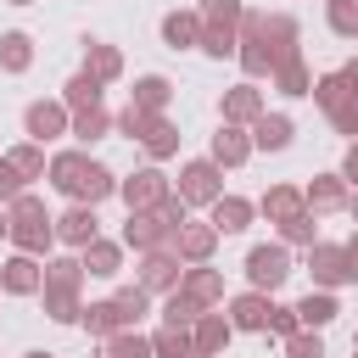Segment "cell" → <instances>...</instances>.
Wrapping results in <instances>:
<instances>
[{
  "mask_svg": "<svg viewBox=\"0 0 358 358\" xmlns=\"http://www.w3.org/2000/svg\"><path fill=\"white\" fill-rule=\"evenodd\" d=\"M6 235H11V218H6V207H0V241H6Z\"/></svg>",
  "mask_w": 358,
  "mask_h": 358,
  "instance_id": "11a10c76",
  "label": "cell"
},
{
  "mask_svg": "<svg viewBox=\"0 0 358 358\" xmlns=\"http://www.w3.org/2000/svg\"><path fill=\"white\" fill-rule=\"evenodd\" d=\"M22 358H56V352H22Z\"/></svg>",
  "mask_w": 358,
  "mask_h": 358,
  "instance_id": "680465c9",
  "label": "cell"
},
{
  "mask_svg": "<svg viewBox=\"0 0 358 358\" xmlns=\"http://www.w3.org/2000/svg\"><path fill=\"white\" fill-rule=\"evenodd\" d=\"M84 73H95L101 84H117L123 78V50L106 45V39H84Z\"/></svg>",
  "mask_w": 358,
  "mask_h": 358,
  "instance_id": "d4e9b609",
  "label": "cell"
},
{
  "mask_svg": "<svg viewBox=\"0 0 358 358\" xmlns=\"http://www.w3.org/2000/svg\"><path fill=\"white\" fill-rule=\"evenodd\" d=\"M224 308H229V324H235V330L268 336V308H274V296H268V291H241V296H229Z\"/></svg>",
  "mask_w": 358,
  "mask_h": 358,
  "instance_id": "2e32d148",
  "label": "cell"
},
{
  "mask_svg": "<svg viewBox=\"0 0 358 358\" xmlns=\"http://www.w3.org/2000/svg\"><path fill=\"white\" fill-rule=\"evenodd\" d=\"M268 90H280L285 101H302V95H313V73H308L302 50H296V56H285V62L268 73Z\"/></svg>",
  "mask_w": 358,
  "mask_h": 358,
  "instance_id": "ffe728a7",
  "label": "cell"
},
{
  "mask_svg": "<svg viewBox=\"0 0 358 358\" xmlns=\"http://www.w3.org/2000/svg\"><path fill=\"white\" fill-rule=\"evenodd\" d=\"M341 246H347V263H352V285H358V229H352Z\"/></svg>",
  "mask_w": 358,
  "mask_h": 358,
  "instance_id": "f5cc1de1",
  "label": "cell"
},
{
  "mask_svg": "<svg viewBox=\"0 0 358 358\" xmlns=\"http://www.w3.org/2000/svg\"><path fill=\"white\" fill-rule=\"evenodd\" d=\"M296 330H302L296 302H274V308H268V336H280V341H285V336H296Z\"/></svg>",
  "mask_w": 358,
  "mask_h": 358,
  "instance_id": "bcb514c9",
  "label": "cell"
},
{
  "mask_svg": "<svg viewBox=\"0 0 358 358\" xmlns=\"http://www.w3.org/2000/svg\"><path fill=\"white\" fill-rule=\"evenodd\" d=\"M296 39H302L296 17H285V11H246L241 17V50H235V62H241L246 78H268L285 56L302 50Z\"/></svg>",
  "mask_w": 358,
  "mask_h": 358,
  "instance_id": "6da1fadb",
  "label": "cell"
},
{
  "mask_svg": "<svg viewBox=\"0 0 358 358\" xmlns=\"http://www.w3.org/2000/svg\"><path fill=\"white\" fill-rule=\"evenodd\" d=\"M285 358H324V341H319V330H296V336H285Z\"/></svg>",
  "mask_w": 358,
  "mask_h": 358,
  "instance_id": "c3c4849f",
  "label": "cell"
},
{
  "mask_svg": "<svg viewBox=\"0 0 358 358\" xmlns=\"http://www.w3.org/2000/svg\"><path fill=\"white\" fill-rule=\"evenodd\" d=\"M106 134H117V112H106V106H90V112H73V140L90 151L95 140H106Z\"/></svg>",
  "mask_w": 358,
  "mask_h": 358,
  "instance_id": "4316f807",
  "label": "cell"
},
{
  "mask_svg": "<svg viewBox=\"0 0 358 358\" xmlns=\"http://www.w3.org/2000/svg\"><path fill=\"white\" fill-rule=\"evenodd\" d=\"M22 134L39 140V145L73 134V106H67L62 95H50V101H28V106H22Z\"/></svg>",
  "mask_w": 358,
  "mask_h": 358,
  "instance_id": "277c9868",
  "label": "cell"
},
{
  "mask_svg": "<svg viewBox=\"0 0 358 358\" xmlns=\"http://www.w3.org/2000/svg\"><path fill=\"white\" fill-rule=\"evenodd\" d=\"M0 291H6V296H39V291H45V257L11 252V257L0 263Z\"/></svg>",
  "mask_w": 358,
  "mask_h": 358,
  "instance_id": "9c48e42d",
  "label": "cell"
},
{
  "mask_svg": "<svg viewBox=\"0 0 358 358\" xmlns=\"http://www.w3.org/2000/svg\"><path fill=\"white\" fill-rule=\"evenodd\" d=\"M257 213H263L268 224H285V218L308 213V201H302V185H268V190L257 196Z\"/></svg>",
  "mask_w": 358,
  "mask_h": 358,
  "instance_id": "44dd1931",
  "label": "cell"
},
{
  "mask_svg": "<svg viewBox=\"0 0 358 358\" xmlns=\"http://www.w3.org/2000/svg\"><path fill=\"white\" fill-rule=\"evenodd\" d=\"M324 22H330V34H336V39H358V0L330 6V11H324Z\"/></svg>",
  "mask_w": 358,
  "mask_h": 358,
  "instance_id": "f6af8a7d",
  "label": "cell"
},
{
  "mask_svg": "<svg viewBox=\"0 0 358 358\" xmlns=\"http://www.w3.org/2000/svg\"><path fill=\"white\" fill-rule=\"evenodd\" d=\"M6 6H39V0H6Z\"/></svg>",
  "mask_w": 358,
  "mask_h": 358,
  "instance_id": "6f0895ef",
  "label": "cell"
},
{
  "mask_svg": "<svg viewBox=\"0 0 358 358\" xmlns=\"http://www.w3.org/2000/svg\"><path fill=\"white\" fill-rule=\"evenodd\" d=\"M190 336H196V347H201V352H213V358H218V352H224V347L235 341V324H229V313L207 308V313H201V319L190 324Z\"/></svg>",
  "mask_w": 358,
  "mask_h": 358,
  "instance_id": "cb8c5ba5",
  "label": "cell"
},
{
  "mask_svg": "<svg viewBox=\"0 0 358 358\" xmlns=\"http://www.w3.org/2000/svg\"><path fill=\"white\" fill-rule=\"evenodd\" d=\"M151 296H168V291H179V280H185V257L173 252V246H157V252H140V274H134Z\"/></svg>",
  "mask_w": 358,
  "mask_h": 358,
  "instance_id": "52a82bcc",
  "label": "cell"
},
{
  "mask_svg": "<svg viewBox=\"0 0 358 358\" xmlns=\"http://www.w3.org/2000/svg\"><path fill=\"white\" fill-rule=\"evenodd\" d=\"M90 162H95V157H90L84 145H73V151H56V157H50V173H45V179H50V185H56V190H62L67 201H78V190H84V173H90Z\"/></svg>",
  "mask_w": 358,
  "mask_h": 358,
  "instance_id": "9a60e30c",
  "label": "cell"
},
{
  "mask_svg": "<svg viewBox=\"0 0 358 358\" xmlns=\"http://www.w3.org/2000/svg\"><path fill=\"white\" fill-rule=\"evenodd\" d=\"M196 50H207V56L224 62V56L241 50V28H235V22H201V45H196Z\"/></svg>",
  "mask_w": 358,
  "mask_h": 358,
  "instance_id": "d590c367",
  "label": "cell"
},
{
  "mask_svg": "<svg viewBox=\"0 0 358 358\" xmlns=\"http://www.w3.org/2000/svg\"><path fill=\"white\" fill-rule=\"evenodd\" d=\"M6 218H11V246L17 252H34V257H50V246H56V218L45 213V201L34 196V190H22L17 201H6Z\"/></svg>",
  "mask_w": 358,
  "mask_h": 358,
  "instance_id": "7a4b0ae2",
  "label": "cell"
},
{
  "mask_svg": "<svg viewBox=\"0 0 358 358\" xmlns=\"http://www.w3.org/2000/svg\"><path fill=\"white\" fill-rule=\"evenodd\" d=\"M347 213H352V224H358V196H352V201H347Z\"/></svg>",
  "mask_w": 358,
  "mask_h": 358,
  "instance_id": "9f6ffc18",
  "label": "cell"
},
{
  "mask_svg": "<svg viewBox=\"0 0 358 358\" xmlns=\"http://www.w3.org/2000/svg\"><path fill=\"white\" fill-rule=\"evenodd\" d=\"M157 117H162V112H145V106H134V101H123V112H117V134H123V140H145Z\"/></svg>",
  "mask_w": 358,
  "mask_h": 358,
  "instance_id": "ab89813d",
  "label": "cell"
},
{
  "mask_svg": "<svg viewBox=\"0 0 358 358\" xmlns=\"http://www.w3.org/2000/svg\"><path fill=\"white\" fill-rule=\"evenodd\" d=\"M173 235H179V229L151 207V213H129L117 241H123V246H134V252H157V246H173Z\"/></svg>",
  "mask_w": 358,
  "mask_h": 358,
  "instance_id": "ba28073f",
  "label": "cell"
},
{
  "mask_svg": "<svg viewBox=\"0 0 358 358\" xmlns=\"http://www.w3.org/2000/svg\"><path fill=\"white\" fill-rule=\"evenodd\" d=\"M218 224L213 218H185L179 224V235H173V252L185 257V263H213V252H218Z\"/></svg>",
  "mask_w": 358,
  "mask_h": 358,
  "instance_id": "7c38bea8",
  "label": "cell"
},
{
  "mask_svg": "<svg viewBox=\"0 0 358 358\" xmlns=\"http://www.w3.org/2000/svg\"><path fill=\"white\" fill-rule=\"evenodd\" d=\"M39 296H45V319H56V324H78V313H84L78 291H39Z\"/></svg>",
  "mask_w": 358,
  "mask_h": 358,
  "instance_id": "b9f144b4",
  "label": "cell"
},
{
  "mask_svg": "<svg viewBox=\"0 0 358 358\" xmlns=\"http://www.w3.org/2000/svg\"><path fill=\"white\" fill-rule=\"evenodd\" d=\"M352 90H347V78H341V67L336 73H319L313 78V101H319V112H330V106H341Z\"/></svg>",
  "mask_w": 358,
  "mask_h": 358,
  "instance_id": "ee69618b",
  "label": "cell"
},
{
  "mask_svg": "<svg viewBox=\"0 0 358 358\" xmlns=\"http://www.w3.org/2000/svg\"><path fill=\"white\" fill-rule=\"evenodd\" d=\"M207 218L218 224V235H241V229H252V218H257V201H246V196L224 190V196L207 207Z\"/></svg>",
  "mask_w": 358,
  "mask_h": 358,
  "instance_id": "ac0fdd59",
  "label": "cell"
},
{
  "mask_svg": "<svg viewBox=\"0 0 358 358\" xmlns=\"http://www.w3.org/2000/svg\"><path fill=\"white\" fill-rule=\"evenodd\" d=\"M201 313H207V308H201L190 291H168V296H162V319H168V324H196Z\"/></svg>",
  "mask_w": 358,
  "mask_h": 358,
  "instance_id": "7bdbcfd3",
  "label": "cell"
},
{
  "mask_svg": "<svg viewBox=\"0 0 358 358\" xmlns=\"http://www.w3.org/2000/svg\"><path fill=\"white\" fill-rule=\"evenodd\" d=\"M352 358H358V352H352Z\"/></svg>",
  "mask_w": 358,
  "mask_h": 358,
  "instance_id": "6125c7cd",
  "label": "cell"
},
{
  "mask_svg": "<svg viewBox=\"0 0 358 358\" xmlns=\"http://www.w3.org/2000/svg\"><path fill=\"white\" fill-rule=\"evenodd\" d=\"M341 179H347V185L358 190V134L347 140V157H341Z\"/></svg>",
  "mask_w": 358,
  "mask_h": 358,
  "instance_id": "816d5d0a",
  "label": "cell"
},
{
  "mask_svg": "<svg viewBox=\"0 0 358 358\" xmlns=\"http://www.w3.org/2000/svg\"><path fill=\"white\" fill-rule=\"evenodd\" d=\"M101 358H106V352H101Z\"/></svg>",
  "mask_w": 358,
  "mask_h": 358,
  "instance_id": "be15d7a7",
  "label": "cell"
},
{
  "mask_svg": "<svg viewBox=\"0 0 358 358\" xmlns=\"http://www.w3.org/2000/svg\"><path fill=\"white\" fill-rule=\"evenodd\" d=\"M129 101H134V106H145V112H168L173 84H168L162 73H140V78H134V90H129Z\"/></svg>",
  "mask_w": 358,
  "mask_h": 358,
  "instance_id": "1f68e13d",
  "label": "cell"
},
{
  "mask_svg": "<svg viewBox=\"0 0 358 358\" xmlns=\"http://www.w3.org/2000/svg\"><path fill=\"white\" fill-rule=\"evenodd\" d=\"M336 313H341V302H336V291H324V285H319V291H308V296L296 302V319H302L308 330H324Z\"/></svg>",
  "mask_w": 358,
  "mask_h": 358,
  "instance_id": "836d02e7",
  "label": "cell"
},
{
  "mask_svg": "<svg viewBox=\"0 0 358 358\" xmlns=\"http://www.w3.org/2000/svg\"><path fill=\"white\" fill-rule=\"evenodd\" d=\"M285 280H291V246L285 241H263V246L246 252V285L252 291H268L274 296Z\"/></svg>",
  "mask_w": 358,
  "mask_h": 358,
  "instance_id": "3957f363",
  "label": "cell"
},
{
  "mask_svg": "<svg viewBox=\"0 0 358 358\" xmlns=\"http://www.w3.org/2000/svg\"><path fill=\"white\" fill-rule=\"evenodd\" d=\"M263 112H268V101H263V90H257V78H241V84L224 90V101H218V117H224V123H241V129H252Z\"/></svg>",
  "mask_w": 358,
  "mask_h": 358,
  "instance_id": "30bf717a",
  "label": "cell"
},
{
  "mask_svg": "<svg viewBox=\"0 0 358 358\" xmlns=\"http://www.w3.org/2000/svg\"><path fill=\"white\" fill-rule=\"evenodd\" d=\"M112 302H117V319H123L129 330H134V324H145V313H151V291H145L140 280H134V285H117V296H112Z\"/></svg>",
  "mask_w": 358,
  "mask_h": 358,
  "instance_id": "8d00e7d4",
  "label": "cell"
},
{
  "mask_svg": "<svg viewBox=\"0 0 358 358\" xmlns=\"http://www.w3.org/2000/svg\"><path fill=\"white\" fill-rule=\"evenodd\" d=\"M28 67H34V39H28L22 28H6V34H0V73L17 78V73H28Z\"/></svg>",
  "mask_w": 358,
  "mask_h": 358,
  "instance_id": "f1b7e54d",
  "label": "cell"
},
{
  "mask_svg": "<svg viewBox=\"0 0 358 358\" xmlns=\"http://www.w3.org/2000/svg\"><path fill=\"white\" fill-rule=\"evenodd\" d=\"M0 296H6V291H0Z\"/></svg>",
  "mask_w": 358,
  "mask_h": 358,
  "instance_id": "e7e4bbea",
  "label": "cell"
},
{
  "mask_svg": "<svg viewBox=\"0 0 358 358\" xmlns=\"http://www.w3.org/2000/svg\"><path fill=\"white\" fill-rule=\"evenodd\" d=\"M78 324H84V336H95V341H106L112 330H123V319H117V302H112V296H106V302H84Z\"/></svg>",
  "mask_w": 358,
  "mask_h": 358,
  "instance_id": "e575fe53",
  "label": "cell"
},
{
  "mask_svg": "<svg viewBox=\"0 0 358 358\" xmlns=\"http://www.w3.org/2000/svg\"><path fill=\"white\" fill-rule=\"evenodd\" d=\"M101 95H106V84H101L95 73H84V67H78V73L62 84V101H67L73 112H90V106H101Z\"/></svg>",
  "mask_w": 358,
  "mask_h": 358,
  "instance_id": "4dcf8cb0",
  "label": "cell"
},
{
  "mask_svg": "<svg viewBox=\"0 0 358 358\" xmlns=\"http://www.w3.org/2000/svg\"><path fill=\"white\" fill-rule=\"evenodd\" d=\"M6 162L22 173V185H34V179H45V173H50V157H45V145H39V140L11 145V151H6Z\"/></svg>",
  "mask_w": 358,
  "mask_h": 358,
  "instance_id": "d6a6232c",
  "label": "cell"
},
{
  "mask_svg": "<svg viewBox=\"0 0 358 358\" xmlns=\"http://www.w3.org/2000/svg\"><path fill=\"white\" fill-rule=\"evenodd\" d=\"M291 140H296V123H291L285 112H263V117L252 123V145H257V151H285Z\"/></svg>",
  "mask_w": 358,
  "mask_h": 358,
  "instance_id": "484cf974",
  "label": "cell"
},
{
  "mask_svg": "<svg viewBox=\"0 0 358 358\" xmlns=\"http://www.w3.org/2000/svg\"><path fill=\"white\" fill-rule=\"evenodd\" d=\"M196 11H201V22H235V28H241V17H246L241 0H201Z\"/></svg>",
  "mask_w": 358,
  "mask_h": 358,
  "instance_id": "7dc6e473",
  "label": "cell"
},
{
  "mask_svg": "<svg viewBox=\"0 0 358 358\" xmlns=\"http://www.w3.org/2000/svg\"><path fill=\"white\" fill-rule=\"evenodd\" d=\"M341 78H347V90L358 95V56H352V62H341Z\"/></svg>",
  "mask_w": 358,
  "mask_h": 358,
  "instance_id": "db71d44e",
  "label": "cell"
},
{
  "mask_svg": "<svg viewBox=\"0 0 358 358\" xmlns=\"http://www.w3.org/2000/svg\"><path fill=\"white\" fill-rule=\"evenodd\" d=\"M84 257L67 252V257H45V291H84Z\"/></svg>",
  "mask_w": 358,
  "mask_h": 358,
  "instance_id": "83f0119b",
  "label": "cell"
},
{
  "mask_svg": "<svg viewBox=\"0 0 358 358\" xmlns=\"http://www.w3.org/2000/svg\"><path fill=\"white\" fill-rule=\"evenodd\" d=\"M252 151H257V145H252V129H241V123H218V134H213V145H207V157H213L218 168H241Z\"/></svg>",
  "mask_w": 358,
  "mask_h": 358,
  "instance_id": "e0dca14e",
  "label": "cell"
},
{
  "mask_svg": "<svg viewBox=\"0 0 358 358\" xmlns=\"http://www.w3.org/2000/svg\"><path fill=\"white\" fill-rule=\"evenodd\" d=\"M324 6H341V0H324Z\"/></svg>",
  "mask_w": 358,
  "mask_h": 358,
  "instance_id": "94428289",
  "label": "cell"
},
{
  "mask_svg": "<svg viewBox=\"0 0 358 358\" xmlns=\"http://www.w3.org/2000/svg\"><path fill=\"white\" fill-rule=\"evenodd\" d=\"M302 201H308L313 218H324V213H341V207L352 201V185L341 179V168H336V173H313V179L302 185Z\"/></svg>",
  "mask_w": 358,
  "mask_h": 358,
  "instance_id": "8fae6325",
  "label": "cell"
},
{
  "mask_svg": "<svg viewBox=\"0 0 358 358\" xmlns=\"http://www.w3.org/2000/svg\"><path fill=\"white\" fill-rule=\"evenodd\" d=\"M308 268H313V285H324V291H336V285H352V263H347V246H330V241L308 246Z\"/></svg>",
  "mask_w": 358,
  "mask_h": 358,
  "instance_id": "5bb4252c",
  "label": "cell"
},
{
  "mask_svg": "<svg viewBox=\"0 0 358 358\" xmlns=\"http://www.w3.org/2000/svg\"><path fill=\"white\" fill-rule=\"evenodd\" d=\"M173 190H179L190 207H213V201L224 196V168H218L213 157H190V162L179 168V179H173Z\"/></svg>",
  "mask_w": 358,
  "mask_h": 358,
  "instance_id": "5b68a950",
  "label": "cell"
},
{
  "mask_svg": "<svg viewBox=\"0 0 358 358\" xmlns=\"http://www.w3.org/2000/svg\"><path fill=\"white\" fill-rule=\"evenodd\" d=\"M117 196H123L129 213H151V207H162V201L173 196V179L151 162V168H134L129 179H117Z\"/></svg>",
  "mask_w": 358,
  "mask_h": 358,
  "instance_id": "8992f818",
  "label": "cell"
},
{
  "mask_svg": "<svg viewBox=\"0 0 358 358\" xmlns=\"http://www.w3.org/2000/svg\"><path fill=\"white\" fill-rule=\"evenodd\" d=\"M78 257H84V274H95V280H117V274H123V241L95 235Z\"/></svg>",
  "mask_w": 358,
  "mask_h": 358,
  "instance_id": "7402d4cb",
  "label": "cell"
},
{
  "mask_svg": "<svg viewBox=\"0 0 358 358\" xmlns=\"http://www.w3.org/2000/svg\"><path fill=\"white\" fill-rule=\"evenodd\" d=\"M179 291H190L201 308H224V274H218V268H207V263H185Z\"/></svg>",
  "mask_w": 358,
  "mask_h": 358,
  "instance_id": "603a6c76",
  "label": "cell"
},
{
  "mask_svg": "<svg viewBox=\"0 0 358 358\" xmlns=\"http://www.w3.org/2000/svg\"><path fill=\"white\" fill-rule=\"evenodd\" d=\"M140 145H145V157H151V162H168V157L179 151V129H173V117L162 112V117L151 123V134H145Z\"/></svg>",
  "mask_w": 358,
  "mask_h": 358,
  "instance_id": "f35d334b",
  "label": "cell"
},
{
  "mask_svg": "<svg viewBox=\"0 0 358 358\" xmlns=\"http://www.w3.org/2000/svg\"><path fill=\"white\" fill-rule=\"evenodd\" d=\"M101 352H106V358H157V347H151V336H145L140 324H134V330H129V324L112 330V336L101 341Z\"/></svg>",
  "mask_w": 358,
  "mask_h": 358,
  "instance_id": "f546056e",
  "label": "cell"
},
{
  "mask_svg": "<svg viewBox=\"0 0 358 358\" xmlns=\"http://www.w3.org/2000/svg\"><path fill=\"white\" fill-rule=\"evenodd\" d=\"M324 117H330V129H336V134H347V140H352V134H358V95H347V101H341V106H330Z\"/></svg>",
  "mask_w": 358,
  "mask_h": 358,
  "instance_id": "681fc988",
  "label": "cell"
},
{
  "mask_svg": "<svg viewBox=\"0 0 358 358\" xmlns=\"http://www.w3.org/2000/svg\"><path fill=\"white\" fill-rule=\"evenodd\" d=\"M162 45H168V50H196V45H201V11H196V6L168 11V17H162Z\"/></svg>",
  "mask_w": 358,
  "mask_h": 358,
  "instance_id": "d6986e66",
  "label": "cell"
},
{
  "mask_svg": "<svg viewBox=\"0 0 358 358\" xmlns=\"http://www.w3.org/2000/svg\"><path fill=\"white\" fill-rule=\"evenodd\" d=\"M22 190H28V185H22V173H17V168L6 162V151H0V207H6V201H17Z\"/></svg>",
  "mask_w": 358,
  "mask_h": 358,
  "instance_id": "f907efd6",
  "label": "cell"
},
{
  "mask_svg": "<svg viewBox=\"0 0 358 358\" xmlns=\"http://www.w3.org/2000/svg\"><path fill=\"white\" fill-rule=\"evenodd\" d=\"M352 352H358V336H352Z\"/></svg>",
  "mask_w": 358,
  "mask_h": 358,
  "instance_id": "91938a15",
  "label": "cell"
},
{
  "mask_svg": "<svg viewBox=\"0 0 358 358\" xmlns=\"http://www.w3.org/2000/svg\"><path fill=\"white\" fill-rule=\"evenodd\" d=\"M151 347H157V358H185L190 347H196V336H190V324H157L151 330Z\"/></svg>",
  "mask_w": 358,
  "mask_h": 358,
  "instance_id": "74e56055",
  "label": "cell"
},
{
  "mask_svg": "<svg viewBox=\"0 0 358 358\" xmlns=\"http://www.w3.org/2000/svg\"><path fill=\"white\" fill-rule=\"evenodd\" d=\"M95 235H101V213H95L90 201H73V207L56 218V241H62L67 252H84Z\"/></svg>",
  "mask_w": 358,
  "mask_h": 358,
  "instance_id": "4fadbf2b",
  "label": "cell"
},
{
  "mask_svg": "<svg viewBox=\"0 0 358 358\" xmlns=\"http://www.w3.org/2000/svg\"><path fill=\"white\" fill-rule=\"evenodd\" d=\"M280 241H285V246H302V252H308V246H319V218H313V213L285 218V224H280Z\"/></svg>",
  "mask_w": 358,
  "mask_h": 358,
  "instance_id": "60d3db41",
  "label": "cell"
}]
</instances>
